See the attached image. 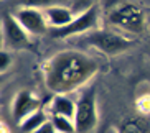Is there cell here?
Listing matches in <instances>:
<instances>
[{
	"instance_id": "4fadbf2b",
	"label": "cell",
	"mask_w": 150,
	"mask_h": 133,
	"mask_svg": "<svg viewBox=\"0 0 150 133\" xmlns=\"http://www.w3.org/2000/svg\"><path fill=\"white\" fill-rule=\"evenodd\" d=\"M51 123L54 125L58 133H76L74 120L63 115H51Z\"/></svg>"
},
{
	"instance_id": "e0dca14e",
	"label": "cell",
	"mask_w": 150,
	"mask_h": 133,
	"mask_svg": "<svg viewBox=\"0 0 150 133\" xmlns=\"http://www.w3.org/2000/svg\"><path fill=\"white\" fill-rule=\"evenodd\" d=\"M150 95H144L142 99H139V102H137V107H139V110L142 113H150Z\"/></svg>"
},
{
	"instance_id": "277c9868",
	"label": "cell",
	"mask_w": 150,
	"mask_h": 133,
	"mask_svg": "<svg viewBox=\"0 0 150 133\" xmlns=\"http://www.w3.org/2000/svg\"><path fill=\"white\" fill-rule=\"evenodd\" d=\"M109 22L130 33H142L145 30V17L140 7L135 4H122L109 13Z\"/></svg>"
},
{
	"instance_id": "9a60e30c",
	"label": "cell",
	"mask_w": 150,
	"mask_h": 133,
	"mask_svg": "<svg viewBox=\"0 0 150 133\" xmlns=\"http://www.w3.org/2000/svg\"><path fill=\"white\" fill-rule=\"evenodd\" d=\"M96 2L97 0H73L71 10H73L74 15H81V13H84L86 10L93 8L94 5H96Z\"/></svg>"
},
{
	"instance_id": "ac0fdd59",
	"label": "cell",
	"mask_w": 150,
	"mask_h": 133,
	"mask_svg": "<svg viewBox=\"0 0 150 133\" xmlns=\"http://www.w3.org/2000/svg\"><path fill=\"white\" fill-rule=\"evenodd\" d=\"M35 133H56V128H54V125L51 123V120H50V122H46L43 127H40Z\"/></svg>"
},
{
	"instance_id": "5bb4252c",
	"label": "cell",
	"mask_w": 150,
	"mask_h": 133,
	"mask_svg": "<svg viewBox=\"0 0 150 133\" xmlns=\"http://www.w3.org/2000/svg\"><path fill=\"white\" fill-rule=\"evenodd\" d=\"M119 133H147L145 123L140 118H127L120 125Z\"/></svg>"
},
{
	"instance_id": "52a82bcc",
	"label": "cell",
	"mask_w": 150,
	"mask_h": 133,
	"mask_svg": "<svg viewBox=\"0 0 150 133\" xmlns=\"http://www.w3.org/2000/svg\"><path fill=\"white\" fill-rule=\"evenodd\" d=\"M13 17L25 28L28 35H45L48 31V20L41 10L36 8H15Z\"/></svg>"
},
{
	"instance_id": "9c48e42d",
	"label": "cell",
	"mask_w": 150,
	"mask_h": 133,
	"mask_svg": "<svg viewBox=\"0 0 150 133\" xmlns=\"http://www.w3.org/2000/svg\"><path fill=\"white\" fill-rule=\"evenodd\" d=\"M15 8H36V10H48L51 7H66L73 5V0H5Z\"/></svg>"
},
{
	"instance_id": "6da1fadb",
	"label": "cell",
	"mask_w": 150,
	"mask_h": 133,
	"mask_svg": "<svg viewBox=\"0 0 150 133\" xmlns=\"http://www.w3.org/2000/svg\"><path fill=\"white\" fill-rule=\"evenodd\" d=\"M99 71V64L89 54L66 49L53 54L43 64L45 84L51 92L69 94L93 79Z\"/></svg>"
},
{
	"instance_id": "8992f818",
	"label": "cell",
	"mask_w": 150,
	"mask_h": 133,
	"mask_svg": "<svg viewBox=\"0 0 150 133\" xmlns=\"http://www.w3.org/2000/svg\"><path fill=\"white\" fill-rule=\"evenodd\" d=\"M2 28H4V40L7 46L12 49H25L30 46V36L25 28L18 23V20L10 15L8 12L4 13L2 18Z\"/></svg>"
},
{
	"instance_id": "8fae6325",
	"label": "cell",
	"mask_w": 150,
	"mask_h": 133,
	"mask_svg": "<svg viewBox=\"0 0 150 133\" xmlns=\"http://www.w3.org/2000/svg\"><path fill=\"white\" fill-rule=\"evenodd\" d=\"M51 112H53V115H63L74 120L76 104L71 99L64 97V95H56L53 99V102H51Z\"/></svg>"
},
{
	"instance_id": "30bf717a",
	"label": "cell",
	"mask_w": 150,
	"mask_h": 133,
	"mask_svg": "<svg viewBox=\"0 0 150 133\" xmlns=\"http://www.w3.org/2000/svg\"><path fill=\"white\" fill-rule=\"evenodd\" d=\"M45 15L50 25H53V28H63L74 20V13L71 7H51L45 10Z\"/></svg>"
},
{
	"instance_id": "3957f363",
	"label": "cell",
	"mask_w": 150,
	"mask_h": 133,
	"mask_svg": "<svg viewBox=\"0 0 150 133\" xmlns=\"http://www.w3.org/2000/svg\"><path fill=\"white\" fill-rule=\"evenodd\" d=\"M97 123V104H96V90L88 89L76 102L74 125L76 133H89L93 132Z\"/></svg>"
},
{
	"instance_id": "2e32d148",
	"label": "cell",
	"mask_w": 150,
	"mask_h": 133,
	"mask_svg": "<svg viewBox=\"0 0 150 133\" xmlns=\"http://www.w3.org/2000/svg\"><path fill=\"white\" fill-rule=\"evenodd\" d=\"M13 62V59H12V56H10L5 49H2L0 51V71L5 72L7 69H8V66Z\"/></svg>"
},
{
	"instance_id": "5b68a950",
	"label": "cell",
	"mask_w": 150,
	"mask_h": 133,
	"mask_svg": "<svg viewBox=\"0 0 150 133\" xmlns=\"http://www.w3.org/2000/svg\"><path fill=\"white\" fill-rule=\"evenodd\" d=\"M97 20H99V7L94 5L93 8L86 10L84 13L76 15L74 20L63 28H53L50 35L53 38H68V36L81 35L86 31H93L97 27Z\"/></svg>"
},
{
	"instance_id": "ba28073f",
	"label": "cell",
	"mask_w": 150,
	"mask_h": 133,
	"mask_svg": "<svg viewBox=\"0 0 150 133\" xmlns=\"http://www.w3.org/2000/svg\"><path fill=\"white\" fill-rule=\"evenodd\" d=\"M40 107H41V100L36 97L35 94H31L30 90H20L15 95L13 107H12L13 120L20 125L27 117L35 113L36 110H40Z\"/></svg>"
},
{
	"instance_id": "7a4b0ae2",
	"label": "cell",
	"mask_w": 150,
	"mask_h": 133,
	"mask_svg": "<svg viewBox=\"0 0 150 133\" xmlns=\"http://www.w3.org/2000/svg\"><path fill=\"white\" fill-rule=\"evenodd\" d=\"M86 41H88L93 48H96L97 51L107 54V56H117V54L127 51L134 46V41L125 38V36L119 35V33H114V31L109 30H96L91 31L88 36H86Z\"/></svg>"
},
{
	"instance_id": "7c38bea8",
	"label": "cell",
	"mask_w": 150,
	"mask_h": 133,
	"mask_svg": "<svg viewBox=\"0 0 150 133\" xmlns=\"http://www.w3.org/2000/svg\"><path fill=\"white\" fill-rule=\"evenodd\" d=\"M46 122H48L46 120V113L40 108V110H36L35 113H31L30 117H27V118L23 120L22 123H20V130H22V133H35Z\"/></svg>"
}]
</instances>
